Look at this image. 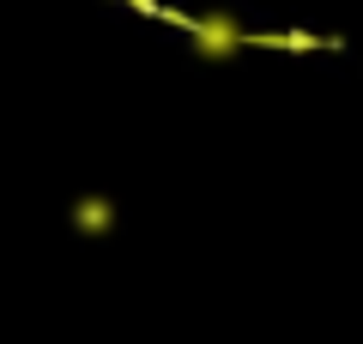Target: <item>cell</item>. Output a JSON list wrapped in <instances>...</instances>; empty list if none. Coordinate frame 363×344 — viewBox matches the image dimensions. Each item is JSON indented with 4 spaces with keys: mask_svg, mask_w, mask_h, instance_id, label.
Masks as SVG:
<instances>
[{
    "mask_svg": "<svg viewBox=\"0 0 363 344\" xmlns=\"http://www.w3.org/2000/svg\"><path fill=\"white\" fill-rule=\"evenodd\" d=\"M182 25L194 30V49L206 55V61H224V55H236L242 42H255L236 18H224V13H212V18H182Z\"/></svg>",
    "mask_w": 363,
    "mask_h": 344,
    "instance_id": "6da1fadb",
    "label": "cell"
},
{
    "mask_svg": "<svg viewBox=\"0 0 363 344\" xmlns=\"http://www.w3.org/2000/svg\"><path fill=\"white\" fill-rule=\"evenodd\" d=\"M73 229H85V236H109L116 229V200H104V193H85V200L73 205Z\"/></svg>",
    "mask_w": 363,
    "mask_h": 344,
    "instance_id": "7a4b0ae2",
    "label": "cell"
}]
</instances>
